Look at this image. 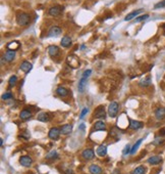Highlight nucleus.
<instances>
[{
  "label": "nucleus",
  "mask_w": 165,
  "mask_h": 174,
  "mask_svg": "<svg viewBox=\"0 0 165 174\" xmlns=\"http://www.w3.org/2000/svg\"><path fill=\"white\" fill-rule=\"evenodd\" d=\"M37 119L41 122H47V121L50 120V116H49L48 113H44V112H41V113L38 115Z\"/></svg>",
  "instance_id": "4be33fe9"
},
{
  "label": "nucleus",
  "mask_w": 165,
  "mask_h": 174,
  "mask_svg": "<svg viewBox=\"0 0 165 174\" xmlns=\"http://www.w3.org/2000/svg\"><path fill=\"white\" fill-rule=\"evenodd\" d=\"M16 22L20 26H27L31 22V17L29 13L26 12H20L16 15Z\"/></svg>",
  "instance_id": "f257e3e1"
},
{
  "label": "nucleus",
  "mask_w": 165,
  "mask_h": 174,
  "mask_svg": "<svg viewBox=\"0 0 165 174\" xmlns=\"http://www.w3.org/2000/svg\"><path fill=\"white\" fill-rule=\"evenodd\" d=\"M163 142V139H160V138H157V139L154 141V143H155L156 145H159L160 143H162Z\"/></svg>",
  "instance_id": "e433bc0d"
},
{
  "label": "nucleus",
  "mask_w": 165,
  "mask_h": 174,
  "mask_svg": "<svg viewBox=\"0 0 165 174\" xmlns=\"http://www.w3.org/2000/svg\"><path fill=\"white\" fill-rule=\"evenodd\" d=\"M163 28H164V31H165V25H164V26H163Z\"/></svg>",
  "instance_id": "79ce46f5"
},
{
  "label": "nucleus",
  "mask_w": 165,
  "mask_h": 174,
  "mask_svg": "<svg viewBox=\"0 0 165 174\" xmlns=\"http://www.w3.org/2000/svg\"><path fill=\"white\" fill-rule=\"evenodd\" d=\"M144 11V9H137V10H135V11H133V12H131L129 15H126L125 17H124V21H131V20H133L134 17H136L137 15H139L141 12H143Z\"/></svg>",
  "instance_id": "f3484780"
},
{
  "label": "nucleus",
  "mask_w": 165,
  "mask_h": 174,
  "mask_svg": "<svg viewBox=\"0 0 165 174\" xmlns=\"http://www.w3.org/2000/svg\"><path fill=\"white\" fill-rule=\"evenodd\" d=\"M94 117L96 118V119H105V118H106V112H105L103 105H100V107H98V108L96 109Z\"/></svg>",
  "instance_id": "7ed1b4c3"
},
{
  "label": "nucleus",
  "mask_w": 165,
  "mask_h": 174,
  "mask_svg": "<svg viewBox=\"0 0 165 174\" xmlns=\"http://www.w3.org/2000/svg\"><path fill=\"white\" fill-rule=\"evenodd\" d=\"M17 82V77L15 76V75H13V76L10 77L9 81H8V84H9V87H13V86L16 84Z\"/></svg>",
  "instance_id": "c85d7f7f"
},
{
  "label": "nucleus",
  "mask_w": 165,
  "mask_h": 174,
  "mask_svg": "<svg viewBox=\"0 0 165 174\" xmlns=\"http://www.w3.org/2000/svg\"><path fill=\"white\" fill-rule=\"evenodd\" d=\"M89 171H90L91 174H102L103 173V170L102 168L100 166H98V165H91L90 167H89Z\"/></svg>",
  "instance_id": "ddd939ff"
},
{
  "label": "nucleus",
  "mask_w": 165,
  "mask_h": 174,
  "mask_svg": "<svg viewBox=\"0 0 165 174\" xmlns=\"http://www.w3.org/2000/svg\"><path fill=\"white\" fill-rule=\"evenodd\" d=\"M31 117H32V112L30 110H28V109L22 110L20 114V118L22 120H29Z\"/></svg>",
  "instance_id": "4468645a"
},
{
  "label": "nucleus",
  "mask_w": 165,
  "mask_h": 174,
  "mask_svg": "<svg viewBox=\"0 0 165 174\" xmlns=\"http://www.w3.org/2000/svg\"><path fill=\"white\" fill-rule=\"evenodd\" d=\"M80 129L84 131V130H85V124H81V125H80Z\"/></svg>",
  "instance_id": "ea45409f"
},
{
  "label": "nucleus",
  "mask_w": 165,
  "mask_h": 174,
  "mask_svg": "<svg viewBox=\"0 0 165 174\" xmlns=\"http://www.w3.org/2000/svg\"><path fill=\"white\" fill-rule=\"evenodd\" d=\"M62 10H63L62 6H58V5H57V6H53V7L49 8L48 13L50 15H52V17H58Z\"/></svg>",
  "instance_id": "39448f33"
},
{
  "label": "nucleus",
  "mask_w": 165,
  "mask_h": 174,
  "mask_svg": "<svg viewBox=\"0 0 165 174\" xmlns=\"http://www.w3.org/2000/svg\"><path fill=\"white\" fill-rule=\"evenodd\" d=\"M147 162L151 165H158L162 162V158L160 156H152V157H150L147 160Z\"/></svg>",
  "instance_id": "9d476101"
},
{
  "label": "nucleus",
  "mask_w": 165,
  "mask_h": 174,
  "mask_svg": "<svg viewBox=\"0 0 165 174\" xmlns=\"http://www.w3.org/2000/svg\"><path fill=\"white\" fill-rule=\"evenodd\" d=\"M60 33H61V28L57 27V26H54V27L50 28L49 33H48V36L49 37H56V36H58Z\"/></svg>",
  "instance_id": "f8f14e48"
},
{
  "label": "nucleus",
  "mask_w": 165,
  "mask_h": 174,
  "mask_svg": "<svg viewBox=\"0 0 165 174\" xmlns=\"http://www.w3.org/2000/svg\"><path fill=\"white\" fill-rule=\"evenodd\" d=\"M61 46L63 47H69L71 45V38L69 36H64L61 39Z\"/></svg>",
  "instance_id": "412c9836"
},
{
  "label": "nucleus",
  "mask_w": 165,
  "mask_h": 174,
  "mask_svg": "<svg viewBox=\"0 0 165 174\" xmlns=\"http://www.w3.org/2000/svg\"><path fill=\"white\" fill-rule=\"evenodd\" d=\"M15 50H9V49H7V51H5L4 53V59L6 61H12L13 59H15Z\"/></svg>",
  "instance_id": "9b49d317"
},
{
  "label": "nucleus",
  "mask_w": 165,
  "mask_h": 174,
  "mask_svg": "<svg viewBox=\"0 0 165 174\" xmlns=\"http://www.w3.org/2000/svg\"><path fill=\"white\" fill-rule=\"evenodd\" d=\"M60 129L59 128H57V127H53V128H51L50 129V131H49V133H48V136L51 139H53V140H57L59 138V135H60Z\"/></svg>",
  "instance_id": "20e7f679"
},
{
  "label": "nucleus",
  "mask_w": 165,
  "mask_h": 174,
  "mask_svg": "<svg viewBox=\"0 0 165 174\" xmlns=\"http://www.w3.org/2000/svg\"><path fill=\"white\" fill-rule=\"evenodd\" d=\"M64 174H75V172L71 169H66L65 171H64Z\"/></svg>",
  "instance_id": "4c0bfd02"
},
{
  "label": "nucleus",
  "mask_w": 165,
  "mask_h": 174,
  "mask_svg": "<svg viewBox=\"0 0 165 174\" xmlns=\"http://www.w3.org/2000/svg\"><path fill=\"white\" fill-rule=\"evenodd\" d=\"M56 93L58 94L59 96H67L68 95V90L66 88H64V87H62V86H59V87H57V89H56Z\"/></svg>",
  "instance_id": "5701e85b"
},
{
  "label": "nucleus",
  "mask_w": 165,
  "mask_h": 174,
  "mask_svg": "<svg viewBox=\"0 0 165 174\" xmlns=\"http://www.w3.org/2000/svg\"><path fill=\"white\" fill-rule=\"evenodd\" d=\"M96 153H97V155L99 157H105L107 154V147L106 145H100V147H98Z\"/></svg>",
  "instance_id": "6ab92c4d"
},
{
  "label": "nucleus",
  "mask_w": 165,
  "mask_h": 174,
  "mask_svg": "<svg viewBox=\"0 0 165 174\" xmlns=\"http://www.w3.org/2000/svg\"><path fill=\"white\" fill-rule=\"evenodd\" d=\"M18 47H20V43L17 41L10 42L7 44V49H9V50H16Z\"/></svg>",
  "instance_id": "393cba45"
},
{
  "label": "nucleus",
  "mask_w": 165,
  "mask_h": 174,
  "mask_svg": "<svg viewBox=\"0 0 165 174\" xmlns=\"http://www.w3.org/2000/svg\"><path fill=\"white\" fill-rule=\"evenodd\" d=\"M144 123L140 122V121H136V120H129V128L133 130H139L143 128Z\"/></svg>",
  "instance_id": "6e6552de"
},
{
  "label": "nucleus",
  "mask_w": 165,
  "mask_h": 174,
  "mask_svg": "<svg viewBox=\"0 0 165 174\" xmlns=\"http://www.w3.org/2000/svg\"><path fill=\"white\" fill-rule=\"evenodd\" d=\"M32 68H33V65L30 63V61H24L22 65H20V70L22 71H24V73H29L30 71L32 70Z\"/></svg>",
  "instance_id": "2eb2a0df"
},
{
  "label": "nucleus",
  "mask_w": 165,
  "mask_h": 174,
  "mask_svg": "<svg viewBox=\"0 0 165 174\" xmlns=\"http://www.w3.org/2000/svg\"><path fill=\"white\" fill-rule=\"evenodd\" d=\"M94 128H95V130H97V131H100V130H105L106 129V124H105L103 121H98V122L95 123Z\"/></svg>",
  "instance_id": "b1692460"
},
{
  "label": "nucleus",
  "mask_w": 165,
  "mask_h": 174,
  "mask_svg": "<svg viewBox=\"0 0 165 174\" xmlns=\"http://www.w3.org/2000/svg\"><path fill=\"white\" fill-rule=\"evenodd\" d=\"M112 174H120V170H119V169H115V170H113Z\"/></svg>",
  "instance_id": "58836bf2"
},
{
  "label": "nucleus",
  "mask_w": 165,
  "mask_h": 174,
  "mask_svg": "<svg viewBox=\"0 0 165 174\" xmlns=\"http://www.w3.org/2000/svg\"><path fill=\"white\" fill-rule=\"evenodd\" d=\"M88 111H89V109H88V108H84V109H82V112H81V114H80V118H81V119H82V118L87 115Z\"/></svg>",
  "instance_id": "f704fd0d"
},
{
  "label": "nucleus",
  "mask_w": 165,
  "mask_h": 174,
  "mask_svg": "<svg viewBox=\"0 0 165 174\" xmlns=\"http://www.w3.org/2000/svg\"><path fill=\"white\" fill-rule=\"evenodd\" d=\"M48 53L51 55V57H55L59 53V47L56 46V45H51V46L48 47Z\"/></svg>",
  "instance_id": "a211bd4d"
},
{
  "label": "nucleus",
  "mask_w": 165,
  "mask_h": 174,
  "mask_svg": "<svg viewBox=\"0 0 165 174\" xmlns=\"http://www.w3.org/2000/svg\"><path fill=\"white\" fill-rule=\"evenodd\" d=\"M155 117L157 120H162L165 117V109L164 108H158L155 111Z\"/></svg>",
  "instance_id": "dca6fc26"
},
{
  "label": "nucleus",
  "mask_w": 165,
  "mask_h": 174,
  "mask_svg": "<svg viewBox=\"0 0 165 174\" xmlns=\"http://www.w3.org/2000/svg\"><path fill=\"white\" fill-rule=\"evenodd\" d=\"M0 143H1V145H1V147H2V145H3V139H1V140H0Z\"/></svg>",
  "instance_id": "a19ab883"
},
{
  "label": "nucleus",
  "mask_w": 165,
  "mask_h": 174,
  "mask_svg": "<svg viewBox=\"0 0 165 174\" xmlns=\"http://www.w3.org/2000/svg\"><path fill=\"white\" fill-rule=\"evenodd\" d=\"M82 158L86 160H92V159H94V157H95V153L92 149H86V150L82 151Z\"/></svg>",
  "instance_id": "423d86ee"
},
{
  "label": "nucleus",
  "mask_w": 165,
  "mask_h": 174,
  "mask_svg": "<svg viewBox=\"0 0 165 174\" xmlns=\"http://www.w3.org/2000/svg\"><path fill=\"white\" fill-rule=\"evenodd\" d=\"M163 7H165V0H162V1H160V2H158L157 4L154 6L155 9H158V8H163Z\"/></svg>",
  "instance_id": "2f4dec72"
},
{
  "label": "nucleus",
  "mask_w": 165,
  "mask_h": 174,
  "mask_svg": "<svg viewBox=\"0 0 165 174\" xmlns=\"http://www.w3.org/2000/svg\"><path fill=\"white\" fill-rule=\"evenodd\" d=\"M87 81H88V77H86V76L82 75V78H81L80 81H79V87H78L79 91H80L81 93H82L84 91H85L86 86H87Z\"/></svg>",
  "instance_id": "0eeeda50"
},
{
  "label": "nucleus",
  "mask_w": 165,
  "mask_h": 174,
  "mask_svg": "<svg viewBox=\"0 0 165 174\" xmlns=\"http://www.w3.org/2000/svg\"><path fill=\"white\" fill-rule=\"evenodd\" d=\"M118 109H119V105L116 101H112L111 103L109 105L108 107V114L111 118L116 117L117 113H118Z\"/></svg>",
  "instance_id": "f03ea898"
},
{
  "label": "nucleus",
  "mask_w": 165,
  "mask_h": 174,
  "mask_svg": "<svg viewBox=\"0 0 165 174\" xmlns=\"http://www.w3.org/2000/svg\"><path fill=\"white\" fill-rule=\"evenodd\" d=\"M10 98H12V94L10 92H6L2 95L3 101H7V99H10Z\"/></svg>",
  "instance_id": "473e14b6"
},
{
  "label": "nucleus",
  "mask_w": 165,
  "mask_h": 174,
  "mask_svg": "<svg viewBox=\"0 0 165 174\" xmlns=\"http://www.w3.org/2000/svg\"><path fill=\"white\" fill-rule=\"evenodd\" d=\"M55 158H57V152L56 151H51L46 155V159L48 160H53Z\"/></svg>",
  "instance_id": "cd10ccee"
},
{
  "label": "nucleus",
  "mask_w": 165,
  "mask_h": 174,
  "mask_svg": "<svg viewBox=\"0 0 165 174\" xmlns=\"http://www.w3.org/2000/svg\"><path fill=\"white\" fill-rule=\"evenodd\" d=\"M146 173V167L145 166H139L134 171L131 172V174H145Z\"/></svg>",
  "instance_id": "a878e982"
},
{
  "label": "nucleus",
  "mask_w": 165,
  "mask_h": 174,
  "mask_svg": "<svg viewBox=\"0 0 165 174\" xmlns=\"http://www.w3.org/2000/svg\"><path fill=\"white\" fill-rule=\"evenodd\" d=\"M73 131V126L71 124H65V125H63L60 129V132L61 134H69V133Z\"/></svg>",
  "instance_id": "aec40b11"
},
{
  "label": "nucleus",
  "mask_w": 165,
  "mask_h": 174,
  "mask_svg": "<svg viewBox=\"0 0 165 174\" xmlns=\"http://www.w3.org/2000/svg\"><path fill=\"white\" fill-rule=\"evenodd\" d=\"M150 84H151V79H150V78L142 79L141 81H140V85H141V86H144V87H146V86H149Z\"/></svg>",
  "instance_id": "c756f323"
},
{
  "label": "nucleus",
  "mask_w": 165,
  "mask_h": 174,
  "mask_svg": "<svg viewBox=\"0 0 165 174\" xmlns=\"http://www.w3.org/2000/svg\"><path fill=\"white\" fill-rule=\"evenodd\" d=\"M20 163L24 167H30L32 165V163H33V160L29 156H22L20 159Z\"/></svg>",
  "instance_id": "1a4fd4ad"
},
{
  "label": "nucleus",
  "mask_w": 165,
  "mask_h": 174,
  "mask_svg": "<svg viewBox=\"0 0 165 174\" xmlns=\"http://www.w3.org/2000/svg\"><path fill=\"white\" fill-rule=\"evenodd\" d=\"M149 17V15H141V17H136V22L137 23H141V22H143V21H145V20H147Z\"/></svg>",
  "instance_id": "7c9ffc66"
},
{
  "label": "nucleus",
  "mask_w": 165,
  "mask_h": 174,
  "mask_svg": "<svg viewBox=\"0 0 165 174\" xmlns=\"http://www.w3.org/2000/svg\"><path fill=\"white\" fill-rule=\"evenodd\" d=\"M142 142H143V138H141V139H139L138 141L136 142L134 145V147H131V155H135L136 154V152L138 151L139 147H140V145H141Z\"/></svg>",
  "instance_id": "bb28decb"
},
{
  "label": "nucleus",
  "mask_w": 165,
  "mask_h": 174,
  "mask_svg": "<svg viewBox=\"0 0 165 174\" xmlns=\"http://www.w3.org/2000/svg\"><path fill=\"white\" fill-rule=\"evenodd\" d=\"M131 145H125V147H124V150H123V155L125 156V155H127V154H131Z\"/></svg>",
  "instance_id": "72a5a7b5"
},
{
  "label": "nucleus",
  "mask_w": 165,
  "mask_h": 174,
  "mask_svg": "<svg viewBox=\"0 0 165 174\" xmlns=\"http://www.w3.org/2000/svg\"><path fill=\"white\" fill-rule=\"evenodd\" d=\"M20 137L24 138V139H29V138H30V133L28 132V131H26V133H22V134H20Z\"/></svg>",
  "instance_id": "c9c22d12"
}]
</instances>
